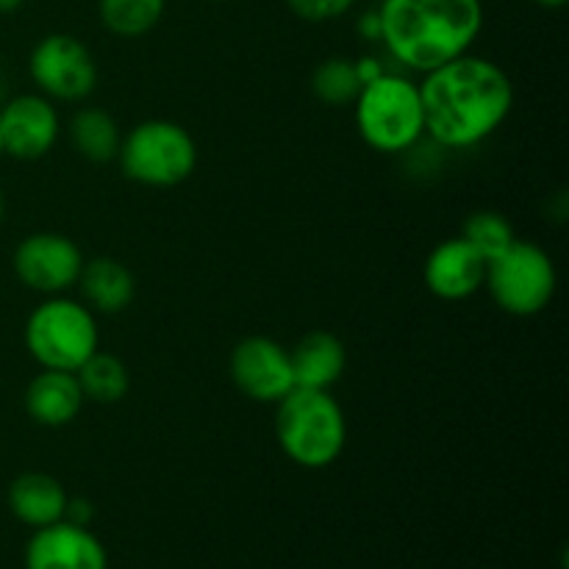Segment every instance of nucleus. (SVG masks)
<instances>
[{
    "instance_id": "nucleus-26",
    "label": "nucleus",
    "mask_w": 569,
    "mask_h": 569,
    "mask_svg": "<svg viewBox=\"0 0 569 569\" xmlns=\"http://www.w3.org/2000/svg\"><path fill=\"white\" fill-rule=\"evenodd\" d=\"M359 33L367 42H381V20H378V11H365L359 17Z\"/></svg>"
},
{
    "instance_id": "nucleus-21",
    "label": "nucleus",
    "mask_w": 569,
    "mask_h": 569,
    "mask_svg": "<svg viewBox=\"0 0 569 569\" xmlns=\"http://www.w3.org/2000/svg\"><path fill=\"white\" fill-rule=\"evenodd\" d=\"M311 92L326 106H350L361 92V81L356 76V64L342 56L326 59L311 76Z\"/></svg>"
},
{
    "instance_id": "nucleus-28",
    "label": "nucleus",
    "mask_w": 569,
    "mask_h": 569,
    "mask_svg": "<svg viewBox=\"0 0 569 569\" xmlns=\"http://www.w3.org/2000/svg\"><path fill=\"white\" fill-rule=\"evenodd\" d=\"M539 6H545V9H559V6H565L567 0H537Z\"/></svg>"
},
{
    "instance_id": "nucleus-25",
    "label": "nucleus",
    "mask_w": 569,
    "mask_h": 569,
    "mask_svg": "<svg viewBox=\"0 0 569 569\" xmlns=\"http://www.w3.org/2000/svg\"><path fill=\"white\" fill-rule=\"evenodd\" d=\"M353 64H356V76H359L361 87L370 81H376L378 76H383V72H387L383 70L381 59H376V56H361V59H356Z\"/></svg>"
},
{
    "instance_id": "nucleus-16",
    "label": "nucleus",
    "mask_w": 569,
    "mask_h": 569,
    "mask_svg": "<svg viewBox=\"0 0 569 569\" xmlns=\"http://www.w3.org/2000/svg\"><path fill=\"white\" fill-rule=\"evenodd\" d=\"M9 509L33 531L64 520L67 492L48 472H22L9 487Z\"/></svg>"
},
{
    "instance_id": "nucleus-22",
    "label": "nucleus",
    "mask_w": 569,
    "mask_h": 569,
    "mask_svg": "<svg viewBox=\"0 0 569 569\" xmlns=\"http://www.w3.org/2000/svg\"><path fill=\"white\" fill-rule=\"evenodd\" d=\"M461 239H465L467 244H472V248H476L483 259L492 261V259H498L500 253H506L517 237H515V228H511V222L506 220L500 211L483 209V211H472V214L467 217Z\"/></svg>"
},
{
    "instance_id": "nucleus-2",
    "label": "nucleus",
    "mask_w": 569,
    "mask_h": 569,
    "mask_svg": "<svg viewBox=\"0 0 569 569\" xmlns=\"http://www.w3.org/2000/svg\"><path fill=\"white\" fill-rule=\"evenodd\" d=\"M376 11L387 53L422 76L470 53L483 31V0H381Z\"/></svg>"
},
{
    "instance_id": "nucleus-10",
    "label": "nucleus",
    "mask_w": 569,
    "mask_h": 569,
    "mask_svg": "<svg viewBox=\"0 0 569 569\" xmlns=\"http://www.w3.org/2000/svg\"><path fill=\"white\" fill-rule=\"evenodd\" d=\"M233 383L256 403H278L295 389L289 350L270 337H248L233 348L228 361Z\"/></svg>"
},
{
    "instance_id": "nucleus-19",
    "label": "nucleus",
    "mask_w": 569,
    "mask_h": 569,
    "mask_svg": "<svg viewBox=\"0 0 569 569\" xmlns=\"http://www.w3.org/2000/svg\"><path fill=\"white\" fill-rule=\"evenodd\" d=\"M78 383H81L83 400L92 403H120L131 389V376H128L126 361L117 359L114 353H103L94 350L76 372Z\"/></svg>"
},
{
    "instance_id": "nucleus-6",
    "label": "nucleus",
    "mask_w": 569,
    "mask_h": 569,
    "mask_svg": "<svg viewBox=\"0 0 569 569\" xmlns=\"http://www.w3.org/2000/svg\"><path fill=\"white\" fill-rule=\"evenodd\" d=\"M122 172L142 187L167 189L187 181L198 167V144L192 133L172 120H144L122 137Z\"/></svg>"
},
{
    "instance_id": "nucleus-4",
    "label": "nucleus",
    "mask_w": 569,
    "mask_h": 569,
    "mask_svg": "<svg viewBox=\"0 0 569 569\" xmlns=\"http://www.w3.org/2000/svg\"><path fill=\"white\" fill-rule=\"evenodd\" d=\"M359 137L378 153H406L426 137L420 87L398 72L365 83L356 98Z\"/></svg>"
},
{
    "instance_id": "nucleus-15",
    "label": "nucleus",
    "mask_w": 569,
    "mask_h": 569,
    "mask_svg": "<svg viewBox=\"0 0 569 569\" xmlns=\"http://www.w3.org/2000/svg\"><path fill=\"white\" fill-rule=\"evenodd\" d=\"M295 372V387L331 389L339 383L348 367V350L342 339L328 331H311L289 350Z\"/></svg>"
},
{
    "instance_id": "nucleus-8",
    "label": "nucleus",
    "mask_w": 569,
    "mask_h": 569,
    "mask_svg": "<svg viewBox=\"0 0 569 569\" xmlns=\"http://www.w3.org/2000/svg\"><path fill=\"white\" fill-rule=\"evenodd\" d=\"M28 72L48 100L81 103L98 87V64L87 44L72 33H48L33 44Z\"/></svg>"
},
{
    "instance_id": "nucleus-17",
    "label": "nucleus",
    "mask_w": 569,
    "mask_h": 569,
    "mask_svg": "<svg viewBox=\"0 0 569 569\" xmlns=\"http://www.w3.org/2000/svg\"><path fill=\"white\" fill-rule=\"evenodd\" d=\"M76 287H81L89 309L100 311V315H120L133 303V295H137L133 272L122 261L109 259V256L83 261Z\"/></svg>"
},
{
    "instance_id": "nucleus-12",
    "label": "nucleus",
    "mask_w": 569,
    "mask_h": 569,
    "mask_svg": "<svg viewBox=\"0 0 569 569\" xmlns=\"http://www.w3.org/2000/svg\"><path fill=\"white\" fill-rule=\"evenodd\" d=\"M106 548L83 526L59 520L37 528L26 548V569H106Z\"/></svg>"
},
{
    "instance_id": "nucleus-20",
    "label": "nucleus",
    "mask_w": 569,
    "mask_h": 569,
    "mask_svg": "<svg viewBox=\"0 0 569 569\" xmlns=\"http://www.w3.org/2000/svg\"><path fill=\"white\" fill-rule=\"evenodd\" d=\"M167 0H98V14L106 31L122 39H139L153 31L164 17Z\"/></svg>"
},
{
    "instance_id": "nucleus-5",
    "label": "nucleus",
    "mask_w": 569,
    "mask_h": 569,
    "mask_svg": "<svg viewBox=\"0 0 569 569\" xmlns=\"http://www.w3.org/2000/svg\"><path fill=\"white\" fill-rule=\"evenodd\" d=\"M26 350L42 370L78 372L100 350V331L92 309L78 300L50 295L28 315Z\"/></svg>"
},
{
    "instance_id": "nucleus-13",
    "label": "nucleus",
    "mask_w": 569,
    "mask_h": 569,
    "mask_svg": "<svg viewBox=\"0 0 569 569\" xmlns=\"http://www.w3.org/2000/svg\"><path fill=\"white\" fill-rule=\"evenodd\" d=\"M422 278L428 292L439 300H467L483 287L487 259L461 237L445 239L428 253Z\"/></svg>"
},
{
    "instance_id": "nucleus-30",
    "label": "nucleus",
    "mask_w": 569,
    "mask_h": 569,
    "mask_svg": "<svg viewBox=\"0 0 569 569\" xmlns=\"http://www.w3.org/2000/svg\"><path fill=\"white\" fill-rule=\"evenodd\" d=\"M6 153V148H3V126H0V156Z\"/></svg>"
},
{
    "instance_id": "nucleus-1",
    "label": "nucleus",
    "mask_w": 569,
    "mask_h": 569,
    "mask_svg": "<svg viewBox=\"0 0 569 569\" xmlns=\"http://www.w3.org/2000/svg\"><path fill=\"white\" fill-rule=\"evenodd\" d=\"M420 87L426 133L445 150H467L492 137L511 114L515 87L492 59L465 53L426 72Z\"/></svg>"
},
{
    "instance_id": "nucleus-7",
    "label": "nucleus",
    "mask_w": 569,
    "mask_h": 569,
    "mask_svg": "<svg viewBox=\"0 0 569 569\" xmlns=\"http://www.w3.org/2000/svg\"><path fill=\"white\" fill-rule=\"evenodd\" d=\"M556 264L539 244L515 239L506 253L487 261L483 287L495 303L515 317H533L550 306L556 295Z\"/></svg>"
},
{
    "instance_id": "nucleus-31",
    "label": "nucleus",
    "mask_w": 569,
    "mask_h": 569,
    "mask_svg": "<svg viewBox=\"0 0 569 569\" xmlns=\"http://www.w3.org/2000/svg\"><path fill=\"white\" fill-rule=\"evenodd\" d=\"M0 83H3V72H0Z\"/></svg>"
},
{
    "instance_id": "nucleus-18",
    "label": "nucleus",
    "mask_w": 569,
    "mask_h": 569,
    "mask_svg": "<svg viewBox=\"0 0 569 569\" xmlns=\"http://www.w3.org/2000/svg\"><path fill=\"white\" fill-rule=\"evenodd\" d=\"M70 142L87 161L106 164V161H114L117 153H120L122 131L109 111L87 106V109H78L72 114Z\"/></svg>"
},
{
    "instance_id": "nucleus-3",
    "label": "nucleus",
    "mask_w": 569,
    "mask_h": 569,
    "mask_svg": "<svg viewBox=\"0 0 569 569\" xmlns=\"http://www.w3.org/2000/svg\"><path fill=\"white\" fill-rule=\"evenodd\" d=\"M276 406L278 445L295 465L322 470L342 456L348 445V420L328 389L295 387Z\"/></svg>"
},
{
    "instance_id": "nucleus-27",
    "label": "nucleus",
    "mask_w": 569,
    "mask_h": 569,
    "mask_svg": "<svg viewBox=\"0 0 569 569\" xmlns=\"http://www.w3.org/2000/svg\"><path fill=\"white\" fill-rule=\"evenodd\" d=\"M26 0H0V14H14V11L22 9Z\"/></svg>"
},
{
    "instance_id": "nucleus-14",
    "label": "nucleus",
    "mask_w": 569,
    "mask_h": 569,
    "mask_svg": "<svg viewBox=\"0 0 569 569\" xmlns=\"http://www.w3.org/2000/svg\"><path fill=\"white\" fill-rule=\"evenodd\" d=\"M83 392L76 372L42 370L26 389V411L37 426H70L81 415Z\"/></svg>"
},
{
    "instance_id": "nucleus-9",
    "label": "nucleus",
    "mask_w": 569,
    "mask_h": 569,
    "mask_svg": "<svg viewBox=\"0 0 569 569\" xmlns=\"http://www.w3.org/2000/svg\"><path fill=\"white\" fill-rule=\"evenodd\" d=\"M11 264L22 287L50 298L76 287L83 270V253L64 233L42 231L17 244Z\"/></svg>"
},
{
    "instance_id": "nucleus-11",
    "label": "nucleus",
    "mask_w": 569,
    "mask_h": 569,
    "mask_svg": "<svg viewBox=\"0 0 569 569\" xmlns=\"http://www.w3.org/2000/svg\"><path fill=\"white\" fill-rule=\"evenodd\" d=\"M6 153L20 161H37L59 139V111L44 94H17L0 109Z\"/></svg>"
},
{
    "instance_id": "nucleus-29",
    "label": "nucleus",
    "mask_w": 569,
    "mask_h": 569,
    "mask_svg": "<svg viewBox=\"0 0 569 569\" xmlns=\"http://www.w3.org/2000/svg\"><path fill=\"white\" fill-rule=\"evenodd\" d=\"M3 211H6V200H3V192H0V220H3Z\"/></svg>"
},
{
    "instance_id": "nucleus-24",
    "label": "nucleus",
    "mask_w": 569,
    "mask_h": 569,
    "mask_svg": "<svg viewBox=\"0 0 569 569\" xmlns=\"http://www.w3.org/2000/svg\"><path fill=\"white\" fill-rule=\"evenodd\" d=\"M94 517V506L89 503L87 498H67V509H64V520L76 522V526L87 528Z\"/></svg>"
},
{
    "instance_id": "nucleus-23",
    "label": "nucleus",
    "mask_w": 569,
    "mask_h": 569,
    "mask_svg": "<svg viewBox=\"0 0 569 569\" xmlns=\"http://www.w3.org/2000/svg\"><path fill=\"white\" fill-rule=\"evenodd\" d=\"M289 11L306 22H328L348 14L356 0H287Z\"/></svg>"
}]
</instances>
